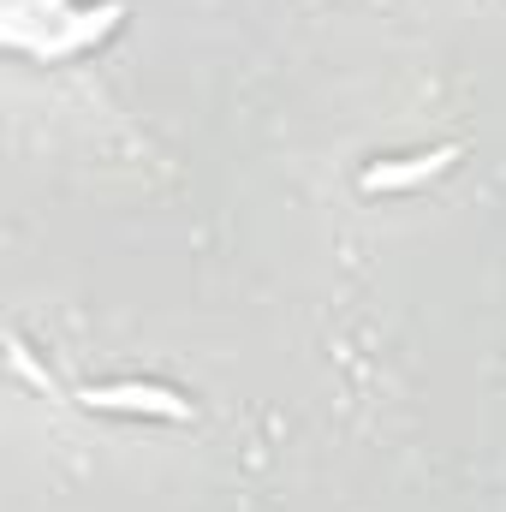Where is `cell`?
Wrapping results in <instances>:
<instances>
[{"label":"cell","instance_id":"1","mask_svg":"<svg viewBox=\"0 0 506 512\" xmlns=\"http://www.w3.org/2000/svg\"><path fill=\"white\" fill-rule=\"evenodd\" d=\"M84 405H90V411H149V417H173V423H185V417H191V399H185V393H173V387H161V382L90 387V393H84Z\"/></svg>","mask_w":506,"mask_h":512},{"label":"cell","instance_id":"2","mask_svg":"<svg viewBox=\"0 0 506 512\" xmlns=\"http://www.w3.org/2000/svg\"><path fill=\"white\" fill-rule=\"evenodd\" d=\"M453 161H459V143H435L429 155H411V161H381V167H364V191H411L423 179H441Z\"/></svg>","mask_w":506,"mask_h":512},{"label":"cell","instance_id":"3","mask_svg":"<svg viewBox=\"0 0 506 512\" xmlns=\"http://www.w3.org/2000/svg\"><path fill=\"white\" fill-rule=\"evenodd\" d=\"M120 12H126L120 0H108V6H96V12H72V24H66L60 36H48V54H72V48H84L90 36H108Z\"/></svg>","mask_w":506,"mask_h":512},{"label":"cell","instance_id":"4","mask_svg":"<svg viewBox=\"0 0 506 512\" xmlns=\"http://www.w3.org/2000/svg\"><path fill=\"white\" fill-rule=\"evenodd\" d=\"M6 358H12V370H18V376H24V382L36 387V393H54V382H48V370H42V364H36V352H30V346H24V340H18V334H12V340H6Z\"/></svg>","mask_w":506,"mask_h":512}]
</instances>
